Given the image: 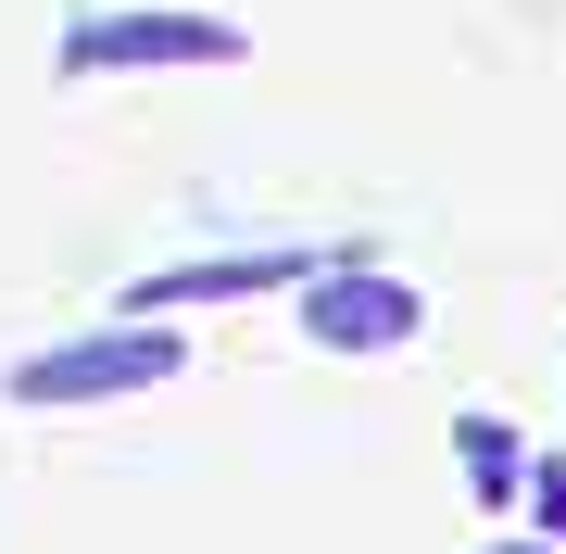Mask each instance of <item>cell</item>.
<instances>
[{
	"label": "cell",
	"mask_w": 566,
	"mask_h": 554,
	"mask_svg": "<svg viewBox=\"0 0 566 554\" xmlns=\"http://www.w3.org/2000/svg\"><path fill=\"white\" fill-rule=\"evenodd\" d=\"M177 378V328H88V341H51L13 366V404H126V390H164Z\"/></svg>",
	"instance_id": "obj_1"
},
{
	"label": "cell",
	"mask_w": 566,
	"mask_h": 554,
	"mask_svg": "<svg viewBox=\"0 0 566 554\" xmlns=\"http://www.w3.org/2000/svg\"><path fill=\"white\" fill-rule=\"evenodd\" d=\"M528 516H542V530L566 542V467H554V453H542V467H528Z\"/></svg>",
	"instance_id": "obj_6"
},
{
	"label": "cell",
	"mask_w": 566,
	"mask_h": 554,
	"mask_svg": "<svg viewBox=\"0 0 566 554\" xmlns=\"http://www.w3.org/2000/svg\"><path fill=\"white\" fill-rule=\"evenodd\" d=\"M428 328V303L390 265H327V278H303V341H327V353H390V341H416Z\"/></svg>",
	"instance_id": "obj_2"
},
{
	"label": "cell",
	"mask_w": 566,
	"mask_h": 554,
	"mask_svg": "<svg viewBox=\"0 0 566 554\" xmlns=\"http://www.w3.org/2000/svg\"><path fill=\"white\" fill-rule=\"evenodd\" d=\"M465 479H479L491 504H516V441L491 429V416H479V429H465Z\"/></svg>",
	"instance_id": "obj_5"
},
{
	"label": "cell",
	"mask_w": 566,
	"mask_h": 554,
	"mask_svg": "<svg viewBox=\"0 0 566 554\" xmlns=\"http://www.w3.org/2000/svg\"><path fill=\"white\" fill-rule=\"evenodd\" d=\"M252 39L240 25H214V13H88L76 25V76H114V63H240Z\"/></svg>",
	"instance_id": "obj_3"
},
{
	"label": "cell",
	"mask_w": 566,
	"mask_h": 554,
	"mask_svg": "<svg viewBox=\"0 0 566 554\" xmlns=\"http://www.w3.org/2000/svg\"><path fill=\"white\" fill-rule=\"evenodd\" d=\"M290 278H327L303 252H252V265H177V278H126V328H164L177 303H227V290H290Z\"/></svg>",
	"instance_id": "obj_4"
}]
</instances>
